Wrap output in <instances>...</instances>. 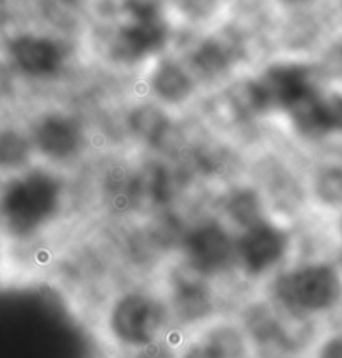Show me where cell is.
<instances>
[{
	"label": "cell",
	"instance_id": "obj_1",
	"mask_svg": "<svg viewBox=\"0 0 342 358\" xmlns=\"http://www.w3.org/2000/svg\"><path fill=\"white\" fill-rule=\"evenodd\" d=\"M99 327L105 343L119 357L179 335L164 292L142 287L115 293L102 310Z\"/></svg>",
	"mask_w": 342,
	"mask_h": 358
},
{
	"label": "cell",
	"instance_id": "obj_2",
	"mask_svg": "<svg viewBox=\"0 0 342 358\" xmlns=\"http://www.w3.org/2000/svg\"><path fill=\"white\" fill-rule=\"evenodd\" d=\"M269 300L297 325L319 320L341 305L342 275L339 268L329 262L290 266L274 276Z\"/></svg>",
	"mask_w": 342,
	"mask_h": 358
},
{
	"label": "cell",
	"instance_id": "obj_3",
	"mask_svg": "<svg viewBox=\"0 0 342 358\" xmlns=\"http://www.w3.org/2000/svg\"><path fill=\"white\" fill-rule=\"evenodd\" d=\"M64 186L54 174L29 171L14 178L0 194V220L12 236L31 238L61 213Z\"/></svg>",
	"mask_w": 342,
	"mask_h": 358
},
{
	"label": "cell",
	"instance_id": "obj_4",
	"mask_svg": "<svg viewBox=\"0 0 342 358\" xmlns=\"http://www.w3.org/2000/svg\"><path fill=\"white\" fill-rule=\"evenodd\" d=\"M164 296L179 335L192 334L205 323L224 315L221 313L219 296L214 289L212 280L204 278L186 265L170 273Z\"/></svg>",
	"mask_w": 342,
	"mask_h": 358
},
{
	"label": "cell",
	"instance_id": "obj_5",
	"mask_svg": "<svg viewBox=\"0 0 342 358\" xmlns=\"http://www.w3.org/2000/svg\"><path fill=\"white\" fill-rule=\"evenodd\" d=\"M236 238L228 223L202 220L182 233V265L207 280H216L236 266Z\"/></svg>",
	"mask_w": 342,
	"mask_h": 358
},
{
	"label": "cell",
	"instance_id": "obj_6",
	"mask_svg": "<svg viewBox=\"0 0 342 358\" xmlns=\"http://www.w3.org/2000/svg\"><path fill=\"white\" fill-rule=\"evenodd\" d=\"M292 248L289 229L266 218L239 231L236 238V266L246 278L262 280L276 273Z\"/></svg>",
	"mask_w": 342,
	"mask_h": 358
},
{
	"label": "cell",
	"instance_id": "obj_7",
	"mask_svg": "<svg viewBox=\"0 0 342 358\" xmlns=\"http://www.w3.org/2000/svg\"><path fill=\"white\" fill-rule=\"evenodd\" d=\"M258 83L266 97L269 110L282 109L289 113L294 106L318 91L311 69L299 62L274 64L259 76Z\"/></svg>",
	"mask_w": 342,
	"mask_h": 358
},
{
	"label": "cell",
	"instance_id": "obj_8",
	"mask_svg": "<svg viewBox=\"0 0 342 358\" xmlns=\"http://www.w3.org/2000/svg\"><path fill=\"white\" fill-rule=\"evenodd\" d=\"M169 41V27L164 19L127 20L115 32L110 55L124 64H137L164 49Z\"/></svg>",
	"mask_w": 342,
	"mask_h": 358
},
{
	"label": "cell",
	"instance_id": "obj_9",
	"mask_svg": "<svg viewBox=\"0 0 342 358\" xmlns=\"http://www.w3.org/2000/svg\"><path fill=\"white\" fill-rule=\"evenodd\" d=\"M34 146L52 161H68L82 151L84 131L74 117L52 113L38 119L32 134Z\"/></svg>",
	"mask_w": 342,
	"mask_h": 358
},
{
	"label": "cell",
	"instance_id": "obj_10",
	"mask_svg": "<svg viewBox=\"0 0 342 358\" xmlns=\"http://www.w3.org/2000/svg\"><path fill=\"white\" fill-rule=\"evenodd\" d=\"M292 124L304 138L319 139L342 131V96L314 91L289 110Z\"/></svg>",
	"mask_w": 342,
	"mask_h": 358
},
{
	"label": "cell",
	"instance_id": "obj_11",
	"mask_svg": "<svg viewBox=\"0 0 342 358\" xmlns=\"http://www.w3.org/2000/svg\"><path fill=\"white\" fill-rule=\"evenodd\" d=\"M8 52L17 69L32 78L57 74L66 62V50L57 41L34 34L15 37L8 45Z\"/></svg>",
	"mask_w": 342,
	"mask_h": 358
},
{
	"label": "cell",
	"instance_id": "obj_12",
	"mask_svg": "<svg viewBox=\"0 0 342 358\" xmlns=\"http://www.w3.org/2000/svg\"><path fill=\"white\" fill-rule=\"evenodd\" d=\"M244 55V45L234 32H219L204 39L192 52L194 71L204 79H217L228 74Z\"/></svg>",
	"mask_w": 342,
	"mask_h": 358
},
{
	"label": "cell",
	"instance_id": "obj_13",
	"mask_svg": "<svg viewBox=\"0 0 342 358\" xmlns=\"http://www.w3.org/2000/svg\"><path fill=\"white\" fill-rule=\"evenodd\" d=\"M194 78L182 64L162 59L151 76V89L162 102L181 104L194 92Z\"/></svg>",
	"mask_w": 342,
	"mask_h": 358
},
{
	"label": "cell",
	"instance_id": "obj_14",
	"mask_svg": "<svg viewBox=\"0 0 342 358\" xmlns=\"http://www.w3.org/2000/svg\"><path fill=\"white\" fill-rule=\"evenodd\" d=\"M266 198L249 186L236 187L224 199V216L239 231L267 218Z\"/></svg>",
	"mask_w": 342,
	"mask_h": 358
},
{
	"label": "cell",
	"instance_id": "obj_15",
	"mask_svg": "<svg viewBox=\"0 0 342 358\" xmlns=\"http://www.w3.org/2000/svg\"><path fill=\"white\" fill-rule=\"evenodd\" d=\"M129 124L137 138L152 146H159L170 133L169 117L154 106H140L131 113Z\"/></svg>",
	"mask_w": 342,
	"mask_h": 358
},
{
	"label": "cell",
	"instance_id": "obj_16",
	"mask_svg": "<svg viewBox=\"0 0 342 358\" xmlns=\"http://www.w3.org/2000/svg\"><path fill=\"white\" fill-rule=\"evenodd\" d=\"M229 104L234 113L241 117H255L267 113L269 106L258 79L242 80L229 91Z\"/></svg>",
	"mask_w": 342,
	"mask_h": 358
},
{
	"label": "cell",
	"instance_id": "obj_17",
	"mask_svg": "<svg viewBox=\"0 0 342 358\" xmlns=\"http://www.w3.org/2000/svg\"><path fill=\"white\" fill-rule=\"evenodd\" d=\"M32 143L19 131H0V171H17L29 163Z\"/></svg>",
	"mask_w": 342,
	"mask_h": 358
},
{
	"label": "cell",
	"instance_id": "obj_18",
	"mask_svg": "<svg viewBox=\"0 0 342 358\" xmlns=\"http://www.w3.org/2000/svg\"><path fill=\"white\" fill-rule=\"evenodd\" d=\"M315 199L327 208L342 206V166L329 164L320 168L312 182Z\"/></svg>",
	"mask_w": 342,
	"mask_h": 358
},
{
	"label": "cell",
	"instance_id": "obj_19",
	"mask_svg": "<svg viewBox=\"0 0 342 358\" xmlns=\"http://www.w3.org/2000/svg\"><path fill=\"white\" fill-rule=\"evenodd\" d=\"M177 358H225L219 348L199 331H192L181 336L177 348Z\"/></svg>",
	"mask_w": 342,
	"mask_h": 358
},
{
	"label": "cell",
	"instance_id": "obj_20",
	"mask_svg": "<svg viewBox=\"0 0 342 358\" xmlns=\"http://www.w3.org/2000/svg\"><path fill=\"white\" fill-rule=\"evenodd\" d=\"M122 8L131 20L162 19L164 0H122Z\"/></svg>",
	"mask_w": 342,
	"mask_h": 358
},
{
	"label": "cell",
	"instance_id": "obj_21",
	"mask_svg": "<svg viewBox=\"0 0 342 358\" xmlns=\"http://www.w3.org/2000/svg\"><path fill=\"white\" fill-rule=\"evenodd\" d=\"M172 3L191 20H205L217 10L219 0H172Z\"/></svg>",
	"mask_w": 342,
	"mask_h": 358
},
{
	"label": "cell",
	"instance_id": "obj_22",
	"mask_svg": "<svg viewBox=\"0 0 342 358\" xmlns=\"http://www.w3.org/2000/svg\"><path fill=\"white\" fill-rule=\"evenodd\" d=\"M309 358H342V334H327L311 348Z\"/></svg>",
	"mask_w": 342,
	"mask_h": 358
},
{
	"label": "cell",
	"instance_id": "obj_23",
	"mask_svg": "<svg viewBox=\"0 0 342 358\" xmlns=\"http://www.w3.org/2000/svg\"><path fill=\"white\" fill-rule=\"evenodd\" d=\"M181 336L179 338H169L164 342L152 345V347L144 348V350L131 353V355H122L121 358H177V348Z\"/></svg>",
	"mask_w": 342,
	"mask_h": 358
},
{
	"label": "cell",
	"instance_id": "obj_24",
	"mask_svg": "<svg viewBox=\"0 0 342 358\" xmlns=\"http://www.w3.org/2000/svg\"><path fill=\"white\" fill-rule=\"evenodd\" d=\"M12 86L10 76H8V71L0 64V96H3L8 91V87Z\"/></svg>",
	"mask_w": 342,
	"mask_h": 358
},
{
	"label": "cell",
	"instance_id": "obj_25",
	"mask_svg": "<svg viewBox=\"0 0 342 358\" xmlns=\"http://www.w3.org/2000/svg\"><path fill=\"white\" fill-rule=\"evenodd\" d=\"M282 6L285 7H292V8H299V7H306L314 3L315 0H279Z\"/></svg>",
	"mask_w": 342,
	"mask_h": 358
},
{
	"label": "cell",
	"instance_id": "obj_26",
	"mask_svg": "<svg viewBox=\"0 0 342 358\" xmlns=\"http://www.w3.org/2000/svg\"><path fill=\"white\" fill-rule=\"evenodd\" d=\"M341 229H342V223H341Z\"/></svg>",
	"mask_w": 342,
	"mask_h": 358
}]
</instances>
